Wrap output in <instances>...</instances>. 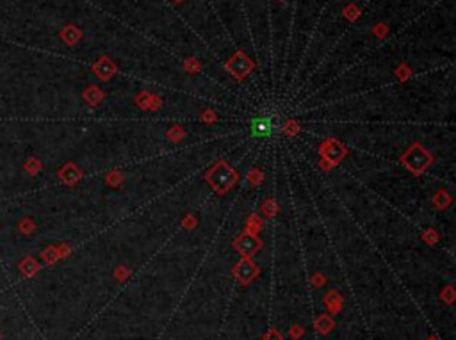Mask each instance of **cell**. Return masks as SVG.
I'll use <instances>...</instances> for the list:
<instances>
[{"label":"cell","instance_id":"cell-1","mask_svg":"<svg viewBox=\"0 0 456 340\" xmlns=\"http://www.w3.org/2000/svg\"><path fill=\"white\" fill-rule=\"evenodd\" d=\"M275 132V123L271 118H257L251 121V134L255 138H268Z\"/></svg>","mask_w":456,"mask_h":340}]
</instances>
